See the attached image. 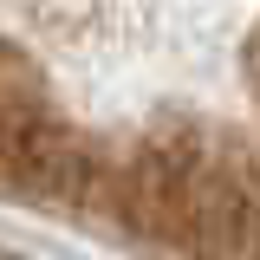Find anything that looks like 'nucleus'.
Masks as SVG:
<instances>
[{
    "mask_svg": "<svg viewBox=\"0 0 260 260\" xmlns=\"http://www.w3.org/2000/svg\"><path fill=\"white\" fill-rule=\"evenodd\" d=\"M0 260H7V254H0Z\"/></svg>",
    "mask_w": 260,
    "mask_h": 260,
    "instance_id": "obj_1",
    "label": "nucleus"
}]
</instances>
